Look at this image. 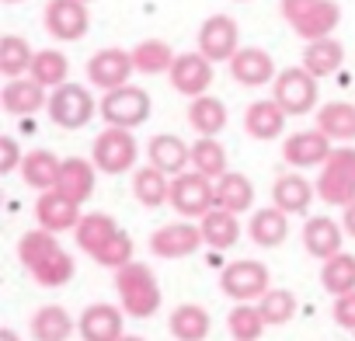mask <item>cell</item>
<instances>
[{"instance_id": "cell-1", "label": "cell", "mask_w": 355, "mask_h": 341, "mask_svg": "<svg viewBox=\"0 0 355 341\" xmlns=\"http://www.w3.org/2000/svg\"><path fill=\"white\" fill-rule=\"evenodd\" d=\"M18 258L28 268V275L46 286V289H60L73 279V258L70 251L56 241V234L46 230H32L18 241Z\"/></svg>"}, {"instance_id": "cell-2", "label": "cell", "mask_w": 355, "mask_h": 341, "mask_svg": "<svg viewBox=\"0 0 355 341\" xmlns=\"http://www.w3.org/2000/svg\"><path fill=\"white\" fill-rule=\"evenodd\" d=\"M115 289H119V303H122V310L129 317L146 320V317H153L160 310V299H164L160 296V282H157L153 268L143 265V261H132V265L119 268L115 272Z\"/></svg>"}, {"instance_id": "cell-3", "label": "cell", "mask_w": 355, "mask_h": 341, "mask_svg": "<svg viewBox=\"0 0 355 341\" xmlns=\"http://www.w3.org/2000/svg\"><path fill=\"white\" fill-rule=\"evenodd\" d=\"M282 18L310 46L320 39H334V28L341 21V8L334 0H282Z\"/></svg>"}, {"instance_id": "cell-4", "label": "cell", "mask_w": 355, "mask_h": 341, "mask_svg": "<svg viewBox=\"0 0 355 341\" xmlns=\"http://www.w3.org/2000/svg\"><path fill=\"white\" fill-rule=\"evenodd\" d=\"M317 195L327 206H341V209L355 202V146H338L327 157L317 178Z\"/></svg>"}, {"instance_id": "cell-5", "label": "cell", "mask_w": 355, "mask_h": 341, "mask_svg": "<svg viewBox=\"0 0 355 341\" xmlns=\"http://www.w3.org/2000/svg\"><path fill=\"white\" fill-rule=\"evenodd\" d=\"M272 98L282 105L286 115H306L310 108H317L320 87H317V77L313 73H306L303 67H289V70H282L275 77Z\"/></svg>"}, {"instance_id": "cell-6", "label": "cell", "mask_w": 355, "mask_h": 341, "mask_svg": "<svg viewBox=\"0 0 355 341\" xmlns=\"http://www.w3.org/2000/svg\"><path fill=\"white\" fill-rule=\"evenodd\" d=\"M49 119L60 125V129H84L101 108L94 105L91 91L80 87V84H63L49 94Z\"/></svg>"}, {"instance_id": "cell-7", "label": "cell", "mask_w": 355, "mask_h": 341, "mask_svg": "<svg viewBox=\"0 0 355 341\" xmlns=\"http://www.w3.org/2000/svg\"><path fill=\"white\" fill-rule=\"evenodd\" d=\"M98 108H101V119H105L108 125L132 132L136 125H143V122L150 119V94H146L143 87L125 84V87H119V91H108Z\"/></svg>"}, {"instance_id": "cell-8", "label": "cell", "mask_w": 355, "mask_h": 341, "mask_svg": "<svg viewBox=\"0 0 355 341\" xmlns=\"http://www.w3.org/2000/svg\"><path fill=\"white\" fill-rule=\"evenodd\" d=\"M220 289L237 299V303H254L261 299L272 286H268V268L261 261H251V258H241V261H230L223 272H220Z\"/></svg>"}, {"instance_id": "cell-9", "label": "cell", "mask_w": 355, "mask_h": 341, "mask_svg": "<svg viewBox=\"0 0 355 341\" xmlns=\"http://www.w3.org/2000/svg\"><path fill=\"white\" fill-rule=\"evenodd\" d=\"M171 206L182 216H196L202 220L206 213L216 209V182L196 175V170H185L171 182Z\"/></svg>"}, {"instance_id": "cell-10", "label": "cell", "mask_w": 355, "mask_h": 341, "mask_svg": "<svg viewBox=\"0 0 355 341\" xmlns=\"http://www.w3.org/2000/svg\"><path fill=\"white\" fill-rule=\"evenodd\" d=\"M91 160H94L98 170H105V175H125V170L136 164V139H132V132L108 125V129L94 139Z\"/></svg>"}, {"instance_id": "cell-11", "label": "cell", "mask_w": 355, "mask_h": 341, "mask_svg": "<svg viewBox=\"0 0 355 341\" xmlns=\"http://www.w3.org/2000/svg\"><path fill=\"white\" fill-rule=\"evenodd\" d=\"M199 53L209 60V63H223V60H234L241 53V28L230 15H213L202 21L199 28Z\"/></svg>"}, {"instance_id": "cell-12", "label": "cell", "mask_w": 355, "mask_h": 341, "mask_svg": "<svg viewBox=\"0 0 355 341\" xmlns=\"http://www.w3.org/2000/svg\"><path fill=\"white\" fill-rule=\"evenodd\" d=\"M42 18H46V32L60 42H77L91 28L87 4H80V0H49Z\"/></svg>"}, {"instance_id": "cell-13", "label": "cell", "mask_w": 355, "mask_h": 341, "mask_svg": "<svg viewBox=\"0 0 355 341\" xmlns=\"http://www.w3.org/2000/svg\"><path fill=\"white\" fill-rule=\"evenodd\" d=\"M171 87L185 98H206L209 84H213V63L202 56V53H182L171 67Z\"/></svg>"}, {"instance_id": "cell-14", "label": "cell", "mask_w": 355, "mask_h": 341, "mask_svg": "<svg viewBox=\"0 0 355 341\" xmlns=\"http://www.w3.org/2000/svg\"><path fill=\"white\" fill-rule=\"evenodd\" d=\"M202 244H206V237H202V227H196V223H167V227H157L150 237V251L157 258H171V261L196 254Z\"/></svg>"}, {"instance_id": "cell-15", "label": "cell", "mask_w": 355, "mask_h": 341, "mask_svg": "<svg viewBox=\"0 0 355 341\" xmlns=\"http://www.w3.org/2000/svg\"><path fill=\"white\" fill-rule=\"evenodd\" d=\"M132 70H136L132 67V53H125V49H101L87 63V80L108 94V91L125 87L129 77H132Z\"/></svg>"}, {"instance_id": "cell-16", "label": "cell", "mask_w": 355, "mask_h": 341, "mask_svg": "<svg viewBox=\"0 0 355 341\" xmlns=\"http://www.w3.org/2000/svg\"><path fill=\"white\" fill-rule=\"evenodd\" d=\"M146 157H150V167H157L160 175H167L171 182L192 167V146L182 136H174V132L153 136L150 146H146Z\"/></svg>"}, {"instance_id": "cell-17", "label": "cell", "mask_w": 355, "mask_h": 341, "mask_svg": "<svg viewBox=\"0 0 355 341\" xmlns=\"http://www.w3.org/2000/svg\"><path fill=\"white\" fill-rule=\"evenodd\" d=\"M35 220H39V230H46V234L77 230V223H80V206H77L70 195H63L60 189H49V192H42L39 202H35Z\"/></svg>"}, {"instance_id": "cell-18", "label": "cell", "mask_w": 355, "mask_h": 341, "mask_svg": "<svg viewBox=\"0 0 355 341\" xmlns=\"http://www.w3.org/2000/svg\"><path fill=\"white\" fill-rule=\"evenodd\" d=\"M331 153H334L331 139L320 129H300V132L286 136V143H282V157L293 167H317V164L324 167Z\"/></svg>"}, {"instance_id": "cell-19", "label": "cell", "mask_w": 355, "mask_h": 341, "mask_svg": "<svg viewBox=\"0 0 355 341\" xmlns=\"http://www.w3.org/2000/svg\"><path fill=\"white\" fill-rule=\"evenodd\" d=\"M122 313L125 310H119V306H112V303H91L84 313H80V320H77V331H80V338L84 341H122L125 334V327H122Z\"/></svg>"}, {"instance_id": "cell-20", "label": "cell", "mask_w": 355, "mask_h": 341, "mask_svg": "<svg viewBox=\"0 0 355 341\" xmlns=\"http://www.w3.org/2000/svg\"><path fill=\"white\" fill-rule=\"evenodd\" d=\"M0 105H4L8 115H35L39 108H49V94L39 80L32 77H18L8 80L4 91H0Z\"/></svg>"}, {"instance_id": "cell-21", "label": "cell", "mask_w": 355, "mask_h": 341, "mask_svg": "<svg viewBox=\"0 0 355 341\" xmlns=\"http://www.w3.org/2000/svg\"><path fill=\"white\" fill-rule=\"evenodd\" d=\"M230 73H234V80L237 84H244V87H261V84H275V63H272V56L265 53V49H258V46H244L234 60H230Z\"/></svg>"}, {"instance_id": "cell-22", "label": "cell", "mask_w": 355, "mask_h": 341, "mask_svg": "<svg viewBox=\"0 0 355 341\" xmlns=\"http://www.w3.org/2000/svg\"><path fill=\"white\" fill-rule=\"evenodd\" d=\"M341 237H345V230L331 216H313L303 227V247H306V254H313L320 261H331L334 254H341Z\"/></svg>"}, {"instance_id": "cell-23", "label": "cell", "mask_w": 355, "mask_h": 341, "mask_svg": "<svg viewBox=\"0 0 355 341\" xmlns=\"http://www.w3.org/2000/svg\"><path fill=\"white\" fill-rule=\"evenodd\" d=\"M313 192H317V185H310L303 175H279L275 185H272V206L282 209L286 216L306 213L310 202H313Z\"/></svg>"}, {"instance_id": "cell-24", "label": "cell", "mask_w": 355, "mask_h": 341, "mask_svg": "<svg viewBox=\"0 0 355 341\" xmlns=\"http://www.w3.org/2000/svg\"><path fill=\"white\" fill-rule=\"evenodd\" d=\"M56 189L63 195H70L77 206L87 202L94 195V160H84V157H67L63 160V170H60V182Z\"/></svg>"}, {"instance_id": "cell-25", "label": "cell", "mask_w": 355, "mask_h": 341, "mask_svg": "<svg viewBox=\"0 0 355 341\" xmlns=\"http://www.w3.org/2000/svg\"><path fill=\"white\" fill-rule=\"evenodd\" d=\"M282 125H286V112H282V105L275 98L254 101L244 112V129L254 139H275V136H282Z\"/></svg>"}, {"instance_id": "cell-26", "label": "cell", "mask_w": 355, "mask_h": 341, "mask_svg": "<svg viewBox=\"0 0 355 341\" xmlns=\"http://www.w3.org/2000/svg\"><path fill=\"white\" fill-rule=\"evenodd\" d=\"M209 310L199 306V303H182L171 310V334L178 341H206L209 338Z\"/></svg>"}, {"instance_id": "cell-27", "label": "cell", "mask_w": 355, "mask_h": 341, "mask_svg": "<svg viewBox=\"0 0 355 341\" xmlns=\"http://www.w3.org/2000/svg\"><path fill=\"white\" fill-rule=\"evenodd\" d=\"M60 170H63V160H60L56 153H49V150H32V153H25L21 178H25V185L49 192V189H56V182H60Z\"/></svg>"}, {"instance_id": "cell-28", "label": "cell", "mask_w": 355, "mask_h": 341, "mask_svg": "<svg viewBox=\"0 0 355 341\" xmlns=\"http://www.w3.org/2000/svg\"><path fill=\"white\" fill-rule=\"evenodd\" d=\"M248 234H251V241H254L258 247H279V244L289 237V220H286L282 209L268 206V209H258V213L251 216Z\"/></svg>"}, {"instance_id": "cell-29", "label": "cell", "mask_w": 355, "mask_h": 341, "mask_svg": "<svg viewBox=\"0 0 355 341\" xmlns=\"http://www.w3.org/2000/svg\"><path fill=\"white\" fill-rule=\"evenodd\" d=\"M115 234H119V223H115L108 213H87V216H80V223H77V230H73L77 247H84L91 258H94Z\"/></svg>"}, {"instance_id": "cell-30", "label": "cell", "mask_w": 355, "mask_h": 341, "mask_svg": "<svg viewBox=\"0 0 355 341\" xmlns=\"http://www.w3.org/2000/svg\"><path fill=\"white\" fill-rule=\"evenodd\" d=\"M317 129L327 136V139H338V143H352L355 139V105L348 101H331L317 112Z\"/></svg>"}, {"instance_id": "cell-31", "label": "cell", "mask_w": 355, "mask_h": 341, "mask_svg": "<svg viewBox=\"0 0 355 341\" xmlns=\"http://www.w3.org/2000/svg\"><path fill=\"white\" fill-rule=\"evenodd\" d=\"M189 125L202 136V139H216V132H223L227 125V105L220 98H196L189 105Z\"/></svg>"}, {"instance_id": "cell-32", "label": "cell", "mask_w": 355, "mask_h": 341, "mask_svg": "<svg viewBox=\"0 0 355 341\" xmlns=\"http://www.w3.org/2000/svg\"><path fill=\"white\" fill-rule=\"evenodd\" d=\"M132 195H136L139 206L157 209V206L171 202V182H167V175H160L157 167L146 164V167H139L132 175Z\"/></svg>"}, {"instance_id": "cell-33", "label": "cell", "mask_w": 355, "mask_h": 341, "mask_svg": "<svg viewBox=\"0 0 355 341\" xmlns=\"http://www.w3.org/2000/svg\"><path fill=\"white\" fill-rule=\"evenodd\" d=\"M251 202H254V185H251L244 175L230 170V175H223V178L216 182V206H220V209L241 216V213L251 209Z\"/></svg>"}, {"instance_id": "cell-34", "label": "cell", "mask_w": 355, "mask_h": 341, "mask_svg": "<svg viewBox=\"0 0 355 341\" xmlns=\"http://www.w3.org/2000/svg\"><path fill=\"white\" fill-rule=\"evenodd\" d=\"M73 317L67 306H42L32 317V338L35 341H67L73 334Z\"/></svg>"}, {"instance_id": "cell-35", "label": "cell", "mask_w": 355, "mask_h": 341, "mask_svg": "<svg viewBox=\"0 0 355 341\" xmlns=\"http://www.w3.org/2000/svg\"><path fill=\"white\" fill-rule=\"evenodd\" d=\"M28 77L39 80L46 91H56V87L70 84V80H67V77H70V60H67V53H60V49H39Z\"/></svg>"}, {"instance_id": "cell-36", "label": "cell", "mask_w": 355, "mask_h": 341, "mask_svg": "<svg viewBox=\"0 0 355 341\" xmlns=\"http://www.w3.org/2000/svg\"><path fill=\"white\" fill-rule=\"evenodd\" d=\"M199 227H202L206 244H209V247H220V251L234 247V244H237V237H241V220H237L234 213L220 209V206H216L213 213H206V216L199 220Z\"/></svg>"}, {"instance_id": "cell-37", "label": "cell", "mask_w": 355, "mask_h": 341, "mask_svg": "<svg viewBox=\"0 0 355 341\" xmlns=\"http://www.w3.org/2000/svg\"><path fill=\"white\" fill-rule=\"evenodd\" d=\"M35 63V49L28 46V39L21 35H4L0 39V73L18 80L21 73H32Z\"/></svg>"}, {"instance_id": "cell-38", "label": "cell", "mask_w": 355, "mask_h": 341, "mask_svg": "<svg viewBox=\"0 0 355 341\" xmlns=\"http://www.w3.org/2000/svg\"><path fill=\"white\" fill-rule=\"evenodd\" d=\"M192 170L209 182H220L223 175H230L227 170V150L220 139H196L192 143Z\"/></svg>"}, {"instance_id": "cell-39", "label": "cell", "mask_w": 355, "mask_h": 341, "mask_svg": "<svg viewBox=\"0 0 355 341\" xmlns=\"http://www.w3.org/2000/svg\"><path fill=\"white\" fill-rule=\"evenodd\" d=\"M320 286L338 299V296H348L355 292V254H334L331 261H324L320 268Z\"/></svg>"}, {"instance_id": "cell-40", "label": "cell", "mask_w": 355, "mask_h": 341, "mask_svg": "<svg viewBox=\"0 0 355 341\" xmlns=\"http://www.w3.org/2000/svg\"><path fill=\"white\" fill-rule=\"evenodd\" d=\"M132 53V67L139 70V73H171V67H174V49L167 46V42H160V39H143L136 49H129Z\"/></svg>"}, {"instance_id": "cell-41", "label": "cell", "mask_w": 355, "mask_h": 341, "mask_svg": "<svg viewBox=\"0 0 355 341\" xmlns=\"http://www.w3.org/2000/svg\"><path fill=\"white\" fill-rule=\"evenodd\" d=\"M345 60V49L338 39H320V42H310L306 53H303V70L313 73V77H331Z\"/></svg>"}, {"instance_id": "cell-42", "label": "cell", "mask_w": 355, "mask_h": 341, "mask_svg": "<svg viewBox=\"0 0 355 341\" xmlns=\"http://www.w3.org/2000/svg\"><path fill=\"white\" fill-rule=\"evenodd\" d=\"M227 327H230L234 341H258L268 324H265L258 303H237V306L230 310V317H227Z\"/></svg>"}, {"instance_id": "cell-43", "label": "cell", "mask_w": 355, "mask_h": 341, "mask_svg": "<svg viewBox=\"0 0 355 341\" xmlns=\"http://www.w3.org/2000/svg\"><path fill=\"white\" fill-rule=\"evenodd\" d=\"M258 310H261L265 324L282 327V324H289V320L296 317V296H293L289 289H268V292L258 299Z\"/></svg>"}, {"instance_id": "cell-44", "label": "cell", "mask_w": 355, "mask_h": 341, "mask_svg": "<svg viewBox=\"0 0 355 341\" xmlns=\"http://www.w3.org/2000/svg\"><path fill=\"white\" fill-rule=\"evenodd\" d=\"M94 261L98 265H105V268H112V272H119V268H125V265H132V237L125 234V230H119L98 254H94Z\"/></svg>"}, {"instance_id": "cell-45", "label": "cell", "mask_w": 355, "mask_h": 341, "mask_svg": "<svg viewBox=\"0 0 355 341\" xmlns=\"http://www.w3.org/2000/svg\"><path fill=\"white\" fill-rule=\"evenodd\" d=\"M25 157L18 150V139L15 136H0V175H11L15 167H21Z\"/></svg>"}, {"instance_id": "cell-46", "label": "cell", "mask_w": 355, "mask_h": 341, "mask_svg": "<svg viewBox=\"0 0 355 341\" xmlns=\"http://www.w3.org/2000/svg\"><path fill=\"white\" fill-rule=\"evenodd\" d=\"M331 317H334V324H341V327L355 331V292L338 296V299H334V306H331Z\"/></svg>"}, {"instance_id": "cell-47", "label": "cell", "mask_w": 355, "mask_h": 341, "mask_svg": "<svg viewBox=\"0 0 355 341\" xmlns=\"http://www.w3.org/2000/svg\"><path fill=\"white\" fill-rule=\"evenodd\" d=\"M341 230H345L348 237H355V202L345 209V216H341Z\"/></svg>"}, {"instance_id": "cell-48", "label": "cell", "mask_w": 355, "mask_h": 341, "mask_svg": "<svg viewBox=\"0 0 355 341\" xmlns=\"http://www.w3.org/2000/svg\"><path fill=\"white\" fill-rule=\"evenodd\" d=\"M0 341H21V338H18L15 327H4V331H0Z\"/></svg>"}, {"instance_id": "cell-49", "label": "cell", "mask_w": 355, "mask_h": 341, "mask_svg": "<svg viewBox=\"0 0 355 341\" xmlns=\"http://www.w3.org/2000/svg\"><path fill=\"white\" fill-rule=\"evenodd\" d=\"M122 341H146V338H136V334H125Z\"/></svg>"}, {"instance_id": "cell-50", "label": "cell", "mask_w": 355, "mask_h": 341, "mask_svg": "<svg viewBox=\"0 0 355 341\" xmlns=\"http://www.w3.org/2000/svg\"><path fill=\"white\" fill-rule=\"evenodd\" d=\"M8 4H18V0H8Z\"/></svg>"}, {"instance_id": "cell-51", "label": "cell", "mask_w": 355, "mask_h": 341, "mask_svg": "<svg viewBox=\"0 0 355 341\" xmlns=\"http://www.w3.org/2000/svg\"><path fill=\"white\" fill-rule=\"evenodd\" d=\"M80 4H91V0H80Z\"/></svg>"}]
</instances>
